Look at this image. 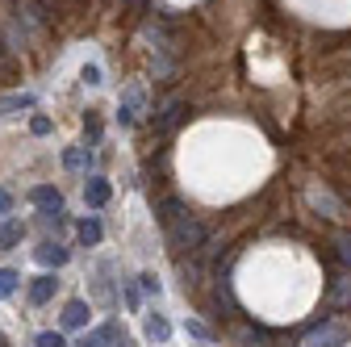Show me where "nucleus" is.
<instances>
[{"label": "nucleus", "instance_id": "f257e3e1", "mask_svg": "<svg viewBox=\"0 0 351 347\" xmlns=\"http://www.w3.org/2000/svg\"><path fill=\"white\" fill-rule=\"evenodd\" d=\"M167 230V243H171V251L176 255H205V247H209V226L197 218V213H180L176 222H167L163 226Z\"/></svg>", "mask_w": 351, "mask_h": 347}, {"label": "nucleus", "instance_id": "f03ea898", "mask_svg": "<svg viewBox=\"0 0 351 347\" xmlns=\"http://www.w3.org/2000/svg\"><path fill=\"white\" fill-rule=\"evenodd\" d=\"M347 343V326L343 322H318L310 335H305L301 347H343Z\"/></svg>", "mask_w": 351, "mask_h": 347}, {"label": "nucleus", "instance_id": "7ed1b4c3", "mask_svg": "<svg viewBox=\"0 0 351 347\" xmlns=\"http://www.w3.org/2000/svg\"><path fill=\"white\" fill-rule=\"evenodd\" d=\"M34 259L42 268H63V264H71V247H63L59 239H42L34 247Z\"/></svg>", "mask_w": 351, "mask_h": 347}, {"label": "nucleus", "instance_id": "20e7f679", "mask_svg": "<svg viewBox=\"0 0 351 347\" xmlns=\"http://www.w3.org/2000/svg\"><path fill=\"white\" fill-rule=\"evenodd\" d=\"M326 306H330V310H335V306H339V310L351 306V272H347V268L326 280Z\"/></svg>", "mask_w": 351, "mask_h": 347}, {"label": "nucleus", "instance_id": "39448f33", "mask_svg": "<svg viewBox=\"0 0 351 347\" xmlns=\"http://www.w3.org/2000/svg\"><path fill=\"white\" fill-rule=\"evenodd\" d=\"M55 289H59V280H55L51 272L34 276V280H29V293H25V297H29V306L38 310V306H47V301H55Z\"/></svg>", "mask_w": 351, "mask_h": 347}, {"label": "nucleus", "instance_id": "423d86ee", "mask_svg": "<svg viewBox=\"0 0 351 347\" xmlns=\"http://www.w3.org/2000/svg\"><path fill=\"white\" fill-rule=\"evenodd\" d=\"M109 197H113V184H109L105 176H88V180H84V201H88V209L109 205Z\"/></svg>", "mask_w": 351, "mask_h": 347}, {"label": "nucleus", "instance_id": "0eeeda50", "mask_svg": "<svg viewBox=\"0 0 351 347\" xmlns=\"http://www.w3.org/2000/svg\"><path fill=\"white\" fill-rule=\"evenodd\" d=\"M88 314H93V306H88L84 297H71L67 306H63V331H80V326H88Z\"/></svg>", "mask_w": 351, "mask_h": 347}, {"label": "nucleus", "instance_id": "6e6552de", "mask_svg": "<svg viewBox=\"0 0 351 347\" xmlns=\"http://www.w3.org/2000/svg\"><path fill=\"white\" fill-rule=\"evenodd\" d=\"M138 109H143V88H130L121 97V105H117V121L121 125H134L138 121Z\"/></svg>", "mask_w": 351, "mask_h": 347}, {"label": "nucleus", "instance_id": "1a4fd4ad", "mask_svg": "<svg viewBox=\"0 0 351 347\" xmlns=\"http://www.w3.org/2000/svg\"><path fill=\"white\" fill-rule=\"evenodd\" d=\"M184 101H163L159 105V113H155V130H171V125H180V117H184Z\"/></svg>", "mask_w": 351, "mask_h": 347}, {"label": "nucleus", "instance_id": "9d476101", "mask_svg": "<svg viewBox=\"0 0 351 347\" xmlns=\"http://www.w3.org/2000/svg\"><path fill=\"white\" fill-rule=\"evenodd\" d=\"M21 239H25V222H17V218H0V251H13Z\"/></svg>", "mask_w": 351, "mask_h": 347}, {"label": "nucleus", "instance_id": "9b49d317", "mask_svg": "<svg viewBox=\"0 0 351 347\" xmlns=\"http://www.w3.org/2000/svg\"><path fill=\"white\" fill-rule=\"evenodd\" d=\"M75 239H80L84 247H97V243L105 239V226H101V218H80V222H75Z\"/></svg>", "mask_w": 351, "mask_h": 347}, {"label": "nucleus", "instance_id": "f8f14e48", "mask_svg": "<svg viewBox=\"0 0 351 347\" xmlns=\"http://www.w3.org/2000/svg\"><path fill=\"white\" fill-rule=\"evenodd\" d=\"M310 205L322 209L326 218H339V213H343V205H339V197H335L330 189H310Z\"/></svg>", "mask_w": 351, "mask_h": 347}, {"label": "nucleus", "instance_id": "ddd939ff", "mask_svg": "<svg viewBox=\"0 0 351 347\" xmlns=\"http://www.w3.org/2000/svg\"><path fill=\"white\" fill-rule=\"evenodd\" d=\"M29 201H34L38 209H59V205H63V197H59L55 184H34V189H29Z\"/></svg>", "mask_w": 351, "mask_h": 347}, {"label": "nucleus", "instance_id": "4468645a", "mask_svg": "<svg viewBox=\"0 0 351 347\" xmlns=\"http://www.w3.org/2000/svg\"><path fill=\"white\" fill-rule=\"evenodd\" d=\"M143 335H147L151 343H167V339H171V322H167L163 314H147V322H143Z\"/></svg>", "mask_w": 351, "mask_h": 347}, {"label": "nucleus", "instance_id": "2eb2a0df", "mask_svg": "<svg viewBox=\"0 0 351 347\" xmlns=\"http://www.w3.org/2000/svg\"><path fill=\"white\" fill-rule=\"evenodd\" d=\"M63 167L88 171V167H93V147H67V151H63Z\"/></svg>", "mask_w": 351, "mask_h": 347}, {"label": "nucleus", "instance_id": "dca6fc26", "mask_svg": "<svg viewBox=\"0 0 351 347\" xmlns=\"http://www.w3.org/2000/svg\"><path fill=\"white\" fill-rule=\"evenodd\" d=\"M21 109H34V97H29V93H9V97H0V117H5V113H21Z\"/></svg>", "mask_w": 351, "mask_h": 347}, {"label": "nucleus", "instance_id": "f3484780", "mask_svg": "<svg viewBox=\"0 0 351 347\" xmlns=\"http://www.w3.org/2000/svg\"><path fill=\"white\" fill-rule=\"evenodd\" d=\"M180 213H189V205H184L180 197H167V201L159 205V222L167 226V222H176V218H180Z\"/></svg>", "mask_w": 351, "mask_h": 347}, {"label": "nucleus", "instance_id": "a211bd4d", "mask_svg": "<svg viewBox=\"0 0 351 347\" xmlns=\"http://www.w3.org/2000/svg\"><path fill=\"white\" fill-rule=\"evenodd\" d=\"M17 289H21V272L17 268H0V301L13 297Z\"/></svg>", "mask_w": 351, "mask_h": 347}, {"label": "nucleus", "instance_id": "6ab92c4d", "mask_svg": "<svg viewBox=\"0 0 351 347\" xmlns=\"http://www.w3.org/2000/svg\"><path fill=\"white\" fill-rule=\"evenodd\" d=\"M29 347H67V339H63V331H42L29 339Z\"/></svg>", "mask_w": 351, "mask_h": 347}, {"label": "nucleus", "instance_id": "aec40b11", "mask_svg": "<svg viewBox=\"0 0 351 347\" xmlns=\"http://www.w3.org/2000/svg\"><path fill=\"white\" fill-rule=\"evenodd\" d=\"M335 251H339V264L351 272V230H343V235L335 239Z\"/></svg>", "mask_w": 351, "mask_h": 347}, {"label": "nucleus", "instance_id": "412c9836", "mask_svg": "<svg viewBox=\"0 0 351 347\" xmlns=\"http://www.w3.org/2000/svg\"><path fill=\"white\" fill-rule=\"evenodd\" d=\"M84 134H88V147H97V143H101L105 130H101V117H97V113H88V117H84Z\"/></svg>", "mask_w": 351, "mask_h": 347}, {"label": "nucleus", "instance_id": "4be33fe9", "mask_svg": "<svg viewBox=\"0 0 351 347\" xmlns=\"http://www.w3.org/2000/svg\"><path fill=\"white\" fill-rule=\"evenodd\" d=\"M121 297H125V306H130V310H138V306H143V293H138L134 280H125V285H121Z\"/></svg>", "mask_w": 351, "mask_h": 347}, {"label": "nucleus", "instance_id": "5701e85b", "mask_svg": "<svg viewBox=\"0 0 351 347\" xmlns=\"http://www.w3.org/2000/svg\"><path fill=\"white\" fill-rule=\"evenodd\" d=\"M29 130H34V134L42 139V134H51V130H55V121H51L47 113H34V117H29Z\"/></svg>", "mask_w": 351, "mask_h": 347}, {"label": "nucleus", "instance_id": "b1692460", "mask_svg": "<svg viewBox=\"0 0 351 347\" xmlns=\"http://www.w3.org/2000/svg\"><path fill=\"white\" fill-rule=\"evenodd\" d=\"M138 285H143V293H151V297H159V293H163V285H159V276H155V272H143V276H138Z\"/></svg>", "mask_w": 351, "mask_h": 347}, {"label": "nucleus", "instance_id": "393cba45", "mask_svg": "<svg viewBox=\"0 0 351 347\" xmlns=\"http://www.w3.org/2000/svg\"><path fill=\"white\" fill-rule=\"evenodd\" d=\"M184 331H189V335H193V339H205V343H209V339H213V331H209V326H205V322H197V318H189V322H184Z\"/></svg>", "mask_w": 351, "mask_h": 347}, {"label": "nucleus", "instance_id": "a878e982", "mask_svg": "<svg viewBox=\"0 0 351 347\" xmlns=\"http://www.w3.org/2000/svg\"><path fill=\"white\" fill-rule=\"evenodd\" d=\"M84 84H93V88H97V84H105V80H101V67H97V63H84Z\"/></svg>", "mask_w": 351, "mask_h": 347}, {"label": "nucleus", "instance_id": "bb28decb", "mask_svg": "<svg viewBox=\"0 0 351 347\" xmlns=\"http://www.w3.org/2000/svg\"><path fill=\"white\" fill-rule=\"evenodd\" d=\"M9 213H13V193L0 189V218H9Z\"/></svg>", "mask_w": 351, "mask_h": 347}, {"label": "nucleus", "instance_id": "cd10ccee", "mask_svg": "<svg viewBox=\"0 0 351 347\" xmlns=\"http://www.w3.org/2000/svg\"><path fill=\"white\" fill-rule=\"evenodd\" d=\"M75 347H93V343H88V339H84V343H75Z\"/></svg>", "mask_w": 351, "mask_h": 347}]
</instances>
